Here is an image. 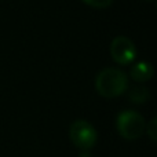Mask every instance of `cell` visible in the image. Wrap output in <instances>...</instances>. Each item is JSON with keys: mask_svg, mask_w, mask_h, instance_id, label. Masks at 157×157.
Masks as SVG:
<instances>
[{"mask_svg": "<svg viewBox=\"0 0 157 157\" xmlns=\"http://www.w3.org/2000/svg\"><path fill=\"white\" fill-rule=\"evenodd\" d=\"M128 87V77L123 71L116 68H106L95 77V88L103 98L120 97Z\"/></svg>", "mask_w": 157, "mask_h": 157, "instance_id": "6da1fadb", "label": "cell"}, {"mask_svg": "<svg viewBox=\"0 0 157 157\" xmlns=\"http://www.w3.org/2000/svg\"><path fill=\"white\" fill-rule=\"evenodd\" d=\"M117 131L124 139H138L144 135L146 123L145 119L135 110H124L117 116Z\"/></svg>", "mask_w": 157, "mask_h": 157, "instance_id": "7a4b0ae2", "label": "cell"}, {"mask_svg": "<svg viewBox=\"0 0 157 157\" xmlns=\"http://www.w3.org/2000/svg\"><path fill=\"white\" fill-rule=\"evenodd\" d=\"M69 138L80 150H90L97 144L98 134L94 125L87 120H76L69 127Z\"/></svg>", "mask_w": 157, "mask_h": 157, "instance_id": "3957f363", "label": "cell"}, {"mask_svg": "<svg viewBox=\"0 0 157 157\" xmlns=\"http://www.w3.org/2000/svg\"><path fill=\"white\" fill-rule=\"evenodd\" d=\"M110 55L119 65H130L136 57V47L125 36H117L110 43Z\"/></svg>", "mask_w": 157, "mask_h": 157, "instance_id": "277c9868", "label": "cell"}, {"mask_svg": "<svg viewBox=\"0 0 157 157\" xmlns=\"http://www.w3.org/2000/svg\"><path fill=\"white\" fill-rule=\"evenodd\" d=\"M153 73H155V71H153L152 63L145 62V61L135 63V65L131 68V72H130L131 78L135 80V81H138V83L149 81L150 78L153 77Z\"/></svg>", "mask_w": 157, "mask_h": 157, "instance_id": "5b68a950", "label": "cell"}, {"mask_svg": "<svg viewBox=\"0 0 157 157\" xmlns=\"http://www.w3.org/2000/svg\"><path fill=\"white\" fill-rule=\"evenodd\" d=\"M128 98H130L131 102L134 103H145L150 99V91L144 86H136L134 88L130 90L128 92Z\"/></svg>", "mask_w": 157, "mask_h": 157, "instance_id": "8992f818", "label": "cell"}, {"mask_svg": "<svg viewBox=\"0 0 157 157\" xmlns=\"http://www.w3.org/2000/svg\"><path fill=\"white\" fill-rule=\"evenodd\" d=\"M145 132H146V135L149 136L153 142L157 141V119L156 117H153V119L146 124V127H145Z\"/></svg>", "mask_w": 157, "mask_h": 157, "instance_id": "52a82bcc", "label": "cell"}, {"mask_svg": "<svg viewBox=\"0 0 157 157\" xmlns=\"http://www.w3.org/2000/svg\"><path fill=\"white\" fill-rule=\"evenodd\" d=\"M86 4L91 6L94 8H98V10H102V8H108L109 6L113 3V0H83Z\"/></svg>", "mask_w": 157, "mask_h": 157, "instance_id": "ba28073f", "label": "cell"}]
</instances>
